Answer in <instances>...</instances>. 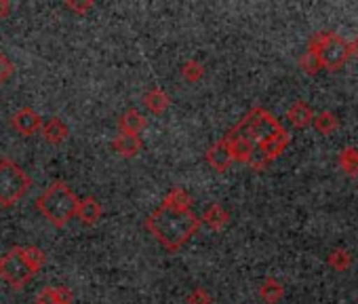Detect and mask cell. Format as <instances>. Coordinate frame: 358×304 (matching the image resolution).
Here are the masks:
<instances>
[{"mask_svg": "<svg viewBox=\"0 0 358 304\" xmlns=\"http://www.w3.org/2000/svg\"><path fill=\"white\" fill-rule=\"evenodd\" d=\"M224 137L247 141L253 150H259L270 163L282 155L291 141V135L280 120L262 106L251 108Z\"/></svg>", "mask_w": 358, "mask_h": 304, "instance_id": "cell-1", "label": "cell"}, {"mask_svg": "<svg viewBox=\"0 0 358 304\" xmlns=\"http://www.w3.org/2000/svg\"><path fill=\"white\" fill-rule=\"evenodd\" d=\"M145 230L169 251H177L190 237H194L201 228V218L188 209L177 212L164 205H158L143 222Z\"/></svg>", "mask_w": 358, "mask_h": 304, "instance_id": "cell-2", "label": "cell"}, {"mask_svg": "<svg viewBox=\"0 0 358 304\" xmlns=\"http://www.w3.org/2000/svg\"><path fill=\"white\" fill-rule=\"evenodd\" d=\"M76 205L78 197L64 180L51 182L36 199V209L53 228H64L70 220H74Z\"/></svg>", "mask_w": 358, "mask_h": 304, "instance_id": "cell-3", "label": "cell"}, {"mask_svg": "<svg viewBox=\"0 0 358 304\" xmlns=\"http://www.w3.org/2000/svg\"><path fill=\"white\" fill-rule=\"evenodd\" d=\"M308 51H312L316 55L320 68H324L329 72L341 70L348 64V60L352 57L350 43H345L335 32H316L308 43Z\"/></svg>", "mask_w": 358, "mask_h": 304, "instance_id": "cell-4", "label": "cell"}, {"mask_svg": "<svg viewBox=\"0 0 358 304\" xmlns=\"http://www.w3.org/2000/svg\"><path fill=\"white\" fill-rule=\"evenodd\" d=\"M32 188L30 176L11 159H0V207H13Z\"/></svg>", "mask_w": 358, "mask_h": 304, "instance_id": "cell-5", "label": "cell"}, {"mask_svg": "<svg viewBox=\"0 0 358 304\" xmlns=\"http://www.w3.org/2000/svg\"><path fill=\"white\" fill-rule=\"evenodd\" d=\"M32 277H34V272L26 264V260L22 256V247H11L3 258H0V279H3L9 287L22 289Z\"/></svg>", "mask_w": 358, "mask_h": 304, "instance_id": "cell-6", "label": "cell"}, {"mask_svg": "<svg viewBox=\"0 0 358 304\" xmlns=\"http://www.w3.org/2000/svg\"><path fill=\"white\" fill-rule=\"evenodd\" d=\"M11 125L13 129L24 135V137H30V135H36L41 133V127H43V116L32 110V108H20L13 116H11Z\"/></svg>", "mask_w": 358, "mask_h": 304, "instance_id": "cell-7", "label": "cell"}, {"mask_svg": "<svg viewBox=\"0 0 358 304\" xmlns=\"http://www.w3.org/2000/svg\"><path fill=\"white\" fill-rule=\"evenodd\" d=\"M205 159H207V163L215 170V172H226L232 163H234V159H232V152H230V146H228V141L222 137V139H217L215 144H211L209 148H207V152H205Z\"/></svg>", "mask_w": 358, "mask_h": 304, "instance_id": "cell-8", "label": "cell"}, {"mask_svg": "<svg viewBox=\"0 0 358 304\" xmlns=\"http://www.w3.org/2000/svg\"><path fill=\"white\" fill-rule=\"evenodd\" d=\"M143 148V141H141V135H129V133H120L112 139V150L116 152L118 157L122 159H133L137 157Z\"/></svg>", "mask_w": 358, "mask_h": 304, "instance_id": "cell-9", "label": "cell"}, {"mask_svg": "<svg viewBox=\"0 0 358 304\" xmlns=\"http://www.w3.org/2000/svg\"><path fill=\"white\" fill-rule=\"evenodd\" d=\"M103 216V209H101V203L95 199V197H85V199H78V205H76V216L80 224L85 226H95Z\"/></svg>", "mask_w": 358, "mask_h": 304, "instance_id": "cell-10", "label": "cell"}, {"mask_svg": "<svg viewBox=\"0 0 358 304\" xmlns=\"http://www.w3.org/2000/svg\"><path fill=\"white\" fill-rule=\"evenodd\" d=\"M169 104H171V97H169L166 91L160 89V87H152V89H148V91L141 95V106H143L150 114H156V116L162 114V112H166Z\"/></svg>", "mask_w": 358, "mask_h": 304, "instance_id": "cell-11", "label": "cell"}, {"mask_svg": "<svg viewBox=\"0 0 358 304\" xmlns=\"http://www.w3.org/2000/svg\"><path fill=\"white\" fill-rule=\"evenodd\" d=\"M41 135L45 137V141H47V144H51V146H59V144H64V141H66V137H68V125H66L62 118H57V116L47 118V120H43Z\"/></svg>", "mask_w": 358, "mask_h": 304, "instance_id": "cell-12", "label": "cell"}, {"mask_svg": "<svg viewBox=\"0 0 358 304\" xmlns=\"http://www.w3.org/2000/svg\"><path fill=\"white\" fill-rule=\"evenodd\" d=\"M148 125V118L137 110V108H129L127 112L120 114L118 118V129L120 133H129V135H139Z\"/></svg>", "mask_w": 358, "mask_h": 304, "instance_id": "cell-13", "label": "cell"}, {"mask_svg": "<svg viewBox=\"0 0 358 304\" xmlns=\"http://www.w3.org/2000/svg\"><path fill=\"white\" fill-rule=\"evenodd\" d=\"M287 120H289L295 129H306L308 125H312L314 112H312V108H310L306 102L297 99V102H293V104L289 106V110H287Z\"/></svg>", "mask_w": 358, "mask_h": 304, "instance_id": "cell-14", "label": "cell"}, {"mask_svg": "<svg viewBox=\"0 0 358 304\" xmlns=\"http://www.w3.org/2000/svg\"><path fill=\"white\" fill-rule=\"evenodd\" d=\"M192 203H194V199H192V195L188 193V191H184V188H171L164 197H162V203L160 205H164V207H171V209H177V212H188L190 207H192Z\"/></svg>", "mask_w": 358, "mask_h": 304, "instance_id": "cell-15", "label": "cell"}, {"mask_svg": "<svg viewBox=\"0 0 358 304\" xmlns=\"http://www.w3.org/2000/svg\"><path fill=\"white\" fill-rule=\"evenodd\" d=\"M230 222V214L220 205V203H213L205 209L203 218H201V224L209 226L211 230H222L226 228V224Z\"/></svg>", "mask_w": 358, "mask_h": 304, "instance_id": "cell-16", "label": "cell"}, {"mask_svg": "<svg viewBox=\"0 0 358 304\" xmlns=\"http://www.w3.org/2000/svg\"><path fill=\"white\" fill-rule=\"evenodd\" d=\"M259 298L266 302V304H278L282 298H285V285L274 279V277H268L262 281L259 285Z\"/></svg>", "mask_w": 358, "mask_h": 304, "instance_id": "cell-17", "label": "cell"}, {"mask_svg": "<svg viewBox=\"0 0 358 304\" xmlns=\"http://www.w3.org/2000/svg\"><path fill=\"white\" fill-rule=\"evenodd\" d=\"M337 165L348 178H358V148L356 146L343 148L337 157Z\"/></svg>", "mask_w": 358, "mask_h": 304, "instance_id": "cell-18", "label": "cell"}, {"mask_svg": "<svg viewBox=\"0 0 358 304\" xmlns=\"http://www.w3.org/2000/svg\"><path fill=\"white\" fill-rule=\"evenodd\" d=\"M312 125H314V129H316L318 133H322V135H331L333 131H337V129H339V120H337V116H335L333 112H329V110H322V112L314 114Z\"/></svg>", "mask_w": 358, "mask_h": 304, "instance_id": "cell-19", "label": "cell"}, {"mask_svg": "<svg viewBox=\"0 0 358 304\" xmlns=\"http://www.w3.org/2000/svg\"><path fill=\"white\" fill-rule=\"evenodd\" d=\"M22 256H24V260H26V264L30 266V270L36 275L38 270H43V266L47 264V254L41 249V247H36V245H26V247H22Z\"/></svg>", "mask_w": 358, "mask_h": 304, "instance_id": "cell-20", "label": "cell"}, {"mask_svg": "<svg viewBox=\"0 0 358 304\" xmlns=\"http://www.w3.org/2000/svg\"><path fill=\"white\" fill-rule=\"evenodd\" d=\"M327 264H329L333 270L343 272V270H348V268L352 266V256H350V251H348V249H343V247H335V249H331V251H329V256H327Z\"/></svg>", "mask_w": 358, "mask_h": 304, "instance_id": "cell-21", "label": "cell"}, {"mask_svg": "<svg viewBox=\"0 0 358 304\" xmlns=\"http://www.w3.org/2000/svg\"><path fill=\"white\" fill-rule=\"evenodd\" d=\"M203 76H205V66L199 60H188L182 66V78L184 81H188V83H201Z\"/></svg>", "mask_w": 358, "mask_h": 304, "instance_id": "cell-22", "label": "cell"}, {"mask_svg": "<svg viewBox=\"0 0 358 304\" xmlns=\"http://www.w3.org/2000/svg\"><path fill=\"white\" fill-rule=\"evenodd\" d=\"M299 68L308 74V76H314L318 70H320V64H318V60H316V55L312 53V51H303L301 53V57H299Z\"/></svg>", "mask_w": 358, "mask_h": 304, "instance_id": "cell-23", "label": "cell"}, {"mask_svg": "<svg viewBox=\"0 0 358 304\" xmlns=\"http://www.w3.org/2000/svg\"><path fill=\"white\" fill-rule=\"evenodd\" d=\"M64 7L68 11L76 13V15H87L95 7V3H93V0H66Z\"/></svg>", "mask_w": 358, "mask_h": 304, "instance_id": "cell-24", "label": "cell"}, {"mask_svg": "<svg viewBox=\"0 0 358 304\" xmlns=\"http://www.w3.org/2000/svg\"><path fill=\"white\" fill-rule=\"evenodd\" d=\"M186 304H213V298H211V293L205 287H194L188 293Z\"/></svg>", "mask_w": 358, "mask_h": 304, "instance_id": "cell-25", "label": "cell"}, {"mask_svg": "<svg viewBox=\"0 0 358 304\" xmlns=\"http://www.w3.org/2000/svg\"><path fill=\"white\" fill-rule=\"evenodd\" d=\"M13 72H15V66H13V62L0 51V85H5L11 76H13Z\"/></svg>", "mask_w": 358, "mask_h": 304, "instance_id": "cell-26", "label": "cell"}, {"mask_svg": "<svg viewBox=\"0 0 358 304\" xmlns=\"http://www.w3.org/2000/svg\"><path fill=\"white\" fill-rule=\"evenodd\" d=\"M72 300H74V293L70 291V287H66V285L55 287V302L57 304H72Z\"/></svg>", "mask_w": 358, "mask_h": 304, "instance_id": "cell-27", "label": "cell"}, {"mask_svg": "<svg viewBox=\"0 0 358 304\" xmlns=\"http://www.w3.org/2000/svg\"><path fill=\"white\" fill-rule=\"evenodd\" d=\"M34 304H57L55 302V287H45L36 298Z\"/></svg>", "mask_w": 358, "mask_h": 304, "instance_id": "cell-28", "label": "cell"}, {"mask_svg": "<svg viewBox=\"0 0 358 304\" xmlns=\"http://www.w3.org/2000/svg\"><path fill=\"white\" fill-rule=\"evenodd\" d=\"M11 9H13V5L9 3V0H0V20L9 18L11 15Z\"/></svg>", "mask_w": 358, "mask_h": 304, "instance_id": "cell-29", "label": "cell"}, {"mask_svg": "<svg viewBox=\"0 0 358 304\" xmlns=\"http://www.w3.org/2000/svg\"><path fill=\"white\" fill-rule=\"evenodd\" d=\"M350 53H352V55H354V57L358 60V36H356V39H354V41L350 43Z\"/></svg>", "mask_w": 358, "mask_h": 304, "instance_id": "cell-30", "label": "cell"}]
</instances>
